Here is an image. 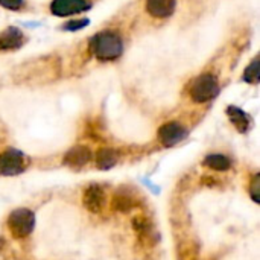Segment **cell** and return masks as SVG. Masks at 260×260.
<instances>
[{"instance_id": "obj_1", "label": "cell", "mask_w": 260, "mask_h": 260, "mask_svg": "<svg viewBox=\"0 0 260 260\" xmlns=\"http://www.w3.org/2000/svg\"><path fill=\"white\" fill-rule=\"evenodd\" d=\"M90 50L101 61H113L122 55L123 43L119 34L111 30H104L91 37Z\"/></svg>"}, {"instance_id": "obj_2", "label": "cell", "mask_w": 260, "mask_h": 260, "mask_svg": "<svg viewBox=\"0 0 260 260\" xmlns=\"http://www.w3.org/2000/svg\"><path fill=\"white\" fill-rule=\"evenodd\" d=\"M189 94L193 102L197 104H206L212 99H215L219 94V84L218 79L210 75L204 73L195 78L189 87Z\"/></svg>"}, {"instance_id": "obj_3", "label": "cell", "mask_w": 260, "mask_h": 260, "mask_svg": "<svg viewBox=\"0 0 260 260\" xmlns=\"http://www.w3.org/2000/svg\"><path fill=\"white\" fill-rule=\"evenodd\" d=\"M35 227V215L29 209H15L8 218V229L17 239H23L32 233Z\"/></svg>"}, {"instance_id": "obj_4", "label": "cell", "mask_w": 260, "mask_h": 260, "mask_svg": "<svg viewBox=\"0 0 260 260\" xmlns=\"http://www.w3.org/2000/svg\"><path fill=\"white\" fill-rule=\"evenodd\" d=\"M26 160L24 155L17 149H8L0 154V175L15 177L24 172Z\"/></svg>"}, {"instance_id": "obj_5", "label": "cell", "mask_w": 260, "mask_h": 260, "mask_svg": "<svg viewBox=\"0 0 260 260\" xmlns=\"http://www.w3.org/2000/svg\"><path fill=\"white\" fill-rule=\"evenodd\" d=\"M82 203H84V207L88 212L101 213L105 209V204H107V193H105V190L101 186L91 184V186H88L84 190Z\"/></svg>"}, {"instance_id": "obj_6", "label": "cell", "mask_w": 260, "mask_h": 260, "mask_svg": "<svg viewBox=\"0 0 260 260\" xmlns=\"http://www.w3.org/2000/svg\"><path fill=\"white\" fill-rule=\"evenodd\" d=\"M186 136H187L186 128L183 125H180L178 122H169L158 129V139H160L161 145L166 148H172V146L178 145L180 142H183L186 139Z\"/></svg>"}, {"instance_id": "obj_7", "label": "cell", "mask_w": 260, "mask_h": 260, "mask_svg": "<svg viewBox=\"0 0 260 260\" xmlns=\"http://www.w3.org/2000/svg\"><path fill=\"white\" fill-rule=\"evenodd\" d=\"M90 8L87 0H53L50 3V12L56 17H69L85 12Z\"/></svg>"}, {"instance_id": "obj_8", "label": "cell", "mask_w": 260, "mask_h": 260, "mask_svg": "<svg viewBox=\"0 0 260 260\" xmlns=\"http://www.w3.org/2000/svg\"><path fill=\"white\" fill-rule=\"evenodd\" d=\"M91 160V151L87 146H75L70 151H67V154L64 155V165L70 166V168H82L85 166L88 161Z\"/></svg>"}, {"instance_id": "obj_9", "label": "cell", "mask_w": 260, "mask_h": 260, "mask_svg": "<svg viewBox=\"0 0 260 260\" xmlns=\"http://www.w3.org/2000/svg\"><path fill=\"white\" fill-rule=\"evenodd\" d=\"M24 43V35L17 27H6L0 34V52L2 50H15Z\"/></svg>"}, {"instance_id": "obj_10", "label": "cell", "mask_w": 260, "mask_h": 260, "mask_svg": "<svg viewBox=\"0 0 260 260\" xmlns=\"http://www.w3.org/2000/svg\"><path fill=\"white\" fill-rule=\"evenodd\" d=\"M177 0H146L148 12L155 18H166L174 14Z\"/></svg>"}, {"instance_id": "obj_11", "label": "cell", "mask_w": 260, "mask_h": 260, "mask_svg": "<svg viewBox=\"0 0 260 260\" xmlns=\"http://www.w3.org/2000/svg\"><path fill=\"white\" fill-rule=\"evenodd\" d=\"M227 116L230 119V122L233 123V126L239 131V133H247L250 129V117L245 111H242L238 107L230 105L227 108Z\"/></svg>"}, {"instance_id": "obj_12", "label": "cell", "mask_w": 260, "mask_h": 260, "mask_svg": "<svg viewBox=\"0 0 260 260\" xmlns=\"http://www.w3.org/2000/svg\"><path fill=\"white\" fill-rule=\"evenodd\" d=\"M117 161H119V152L117 151L110 149V148H104V149L98 151L96 163H98L99 169H102V171L111 169L117 165Z\"/></svg>"}, {"instance_id": "obj_13", "label": "cell", "mask_w": 260, "mask_h": 260, "mask_svg": "<svg viewBox=\"0 0 260 260\" xmlns=\"http://www.w3.org/2000/svg\"><path fill=\"white\" fill-rule=\"evenodd\" d=\"M136 207V198L126 192V190H119L114 198H113V209L122 212V213H126V212H131L133 209Z\"/></svg>"}, {"instance_id": "obj_14", "label": "cell", "mask_w": 260, "mask_h": 260, "mask_svg": "<svg viewBox=\"0 0 260 260\" xmlns=\"http://www.w3.org/2000/svg\"><path fill=\"white\" fill-rule=\"evenodd\" d=\"M204 166L213 169V171H219V172H224V171H229L230 166H232V161L229 157L222 155V154H210L204 158Z\"/></svg>"}, {"instance_id": "obj_15", "label": "cell", "mask_w": 260, "mask_h": 260, "mask_svg": "<svg viewBox=\"0 0 260 260\" xmlns=\"http://www.w3.org/2000/svg\"><path fill=\"white\" fill-rule=\"evenodd\" d=\"M133 225H134V230L137 232V235L145 239V238H152V224L148 218L145 216H136L133 219Z\"/></svg>"}, {"instance_id": "obj_16", "label": "cell", "mask_w": 260, "mask_h": 260, "mask_svg": "<svg viewBox=\"0 0 260 260\" xmlns=\"http://www.w3.org/2000/svg\"><path fill=\"white\" fill-rule=\"evenodd\" d=\"M244 79L248 82V84H257L260 79V72H259V59L254 58L253 62L245 69V73H244Z\"/></svg>"}, {"instance_id": "obj_17", "label": "cell", "mask_w": 260, "mask_h": 260, "mask_svg": "<svg viewBox=\"0 0 260 260\" xmlns=\"http://www.w3.org/2000/svg\"><path fill=\"white\" fill-rule=\"evenodd\" d=\"M259 186H260V177L259 174H256V177L251 181V187H250V195L254 200V203H259Z\"/></svg>"}, {"instance_id": "obj_18", "label": "cell", "mask_w": 260, "mask_h": 260, "mask_svg": "<svg viewBox=\"0 0 260 260\" xmlns=\"http://www.w3.org/2000/svg\"><path fill=\"white\" fill-rule=\"evenodd\" d=\"M0 6L11 11H18L23 6V0H0Z\"/></svg>"}, {"instance_id": "obj_19", "label": "cell", "mask_w": 260, "mask_h": 260, "mask_svg": "<svg viewBox=\"0 0 260 260\" xmlns=\"http://www.w3.org/2000/svg\"><path fill=\"white\" fill-rule=\"evenodd\" d=\"M87 23H88V20H79V21H70V23H67L66 26H64V29H67V30H76V29H81V27H84V26H87Z\"/></svg>"}]
</instances>
